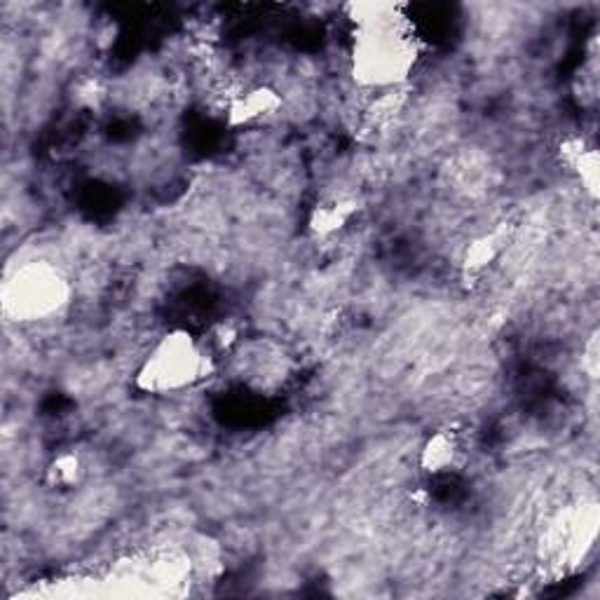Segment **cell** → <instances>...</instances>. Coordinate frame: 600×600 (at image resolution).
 Returning a JSON list of instances; mask_svg holds the SVG:
<instances>
[{"mask_svg":"<svg viewBox=\"0 0 600 600\" xmlns=\"http://www.w3.org/2000/svg\"><path fill=\"white\" fill-rule=\"evenodd\" d=\"M354 211H357V202L347 200V197L319 204V207L312 211V216H310V228L319 235H333V233H338L343 225L350 223Z\"/></svg>","mask_w":600,"mask_h":600,"instance_id":"6","label":"cell"},{"mask_svg":"<svg viewBox=\"0 0 600 600\" xmlns=\"http://www.w3.org/2000/svg\"><path fill=\"white\" fill-rule=\"evenodd\" d=\"M279 108H282V94L268 85H258L247 92L233 94L225 106V115H228L230 127H244L270 118Z\"/></svg>","mask_w":600,"mask_h":600,"instance_id":"4","label":"cell"},{"mask_svg":"<svg viewBox=\"0 0 600 600\" xmlns=\"http://www.w3.org/2000/svg\"><path fill=\"white\" fill-rule=\"evenodd\" d=\"M347 10L357 26L352 47L354 80L375 90L401 87L418 61V40L399 15V5L357 3Z\"/></svg>","mask_w":600,"mask_h":600,"instance_id":"1","label":"cell"},{"mask_svg":"<svg viewBox=\"0 0 600 600\" xmlns=\"http://www.w3.org/2000/svg\"><path fill=\"white\" fill-rule=\"evenodd\" d=\"M68 300V282L47 263H29L5 284V308L22 322H38L59 312Z\"/></svg>","mask_w":600,"mask_h":600,"instance_id":"3","label":"cell"},{"mask_svg":"<svg viewBox=\"0 0 600 600\" xmlns=\"http://www.w3.org/2000/svg\"><path fill=\"white\" fill-rule=\"evenodd\" d=\"M80 474H83V465H80L78 455L73 453L61 455L50 467V481L57 486H73V483H78Z\"/></svg>","mask_w":600,"mask_h":600,"instance_id":"9","label":"cell"},{"mask_svg":"<svg viewBox=\"0 0 600 600\" xmlns=\"http://www.w3.org/2000/svg\"><path fill=\"white\" fill-rule=\"evenodd\" d=\"M211 371V357L186 331L167 333L153 345L136 373V385L143 392L167 394L190 387Z\"/></svg>","mask_w":600,"mask_h":600,"instance_id":"2","label":"cell"},{"mask_svg":"<svg viewBox=\"0 0 600 600\" xmlns=\"http://www.w3.org/2000/svg\"><path fill=\"white\" fill-rule=\"evenodd\" d=\"M460 455V441L455 432H450V429H443V432H436L432 439L425 443V448H422L420 462L422 467L427 469V472H446L455 465V460H458Z\"/></svg>","mask_w":600,"mask_h":600,"instance_id":"5","label":"cell"},{"mask_svg":"<svg viewBox=\"0 0 600 600\" xmlns=\"http://www.w3.org/2000/svg\"><path fill=\"white\" fill-rule=\"evenodd\" d=\"M504 242H507V235H504V230H493L490 235H483L479 240H474L467 247L465 254V268L472 272H479L490 265L500 254Z\"/></svg>","mask_w":600,"mask_h":600,"instance_id":"8","label":"cell"},{"mask_svg":"<svg viewBox=\"0 0 600 600\" xmlns=\"http://www.w3.org/2000/svg\"><path fill=\"white\" fill-rule=\"evenodd\" d=\"M563 158L575 172L582 176V183L596 195L598 186V153L593 148H586L584 141H568L563 146Z\"/></svg>","mask_w":600,"mask_h":600,"instance_id":"7","label":"cell"}]
</instances>
